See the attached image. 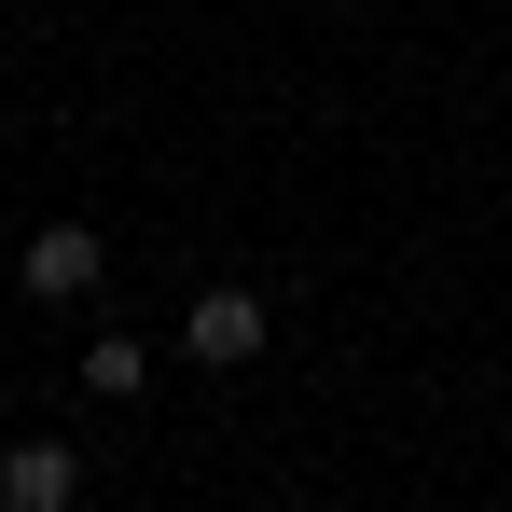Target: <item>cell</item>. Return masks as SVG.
I'll return each instance as SVG.
<instances>
[{"mask_svg": "<svg viewBox=\"0 0 512 512\" xmlns=\"http://www.w3.org/2000/svg\"><path fill=\"white\" fill-rule=\"evenodd\" d=\"M14 291H28V305H97V291H111V236H97V222H28Z\"/></svg>", "mask_w": 512, "mask_h": 512, "instance_id": "cell-2", "label": "cell"}, {"mask_svg": "<svg viewBox=\"0 0 512 512\" xmlns=\"http://www.w3.org/2000/svg\"><path fill=\"white\" fill-rule=\"evenodd\" d=\"M263 333H277V319H263V291H250V277H208V291L180 305V360H194V374H250Z\"/></svg>", "mask_w": 512, "mask_h": 512, "instance_id": "cell-1", "label": "cell"}, {"mask_svg": "<svg viewBox=\"0 0 512 512\" xmlns=\"http://www.w3.org/2000/svg\"><path fill=\"white\" fill-rule=\"evenodd\" d=\"M139 388H153V346H139V333H97L84 346V402H139Z\"/></svg>", "mask_w": 512, "mask_h": 512, "instance_id": "cell-4", "label": "cell"}, {"mask_svg": "<svg viewBox=\"0 0 512 512\" xmlns=\"http://www.w3.org/2000/svg\"><path fill=\"white\" fill-rule=\"evenodd\" d=\"M0 512H84V443H0Z\"/></svg>", "mask_w": 512, "mask_h": 512, "instance_id": "cell-3", "label": "cell"}]
</instances>
